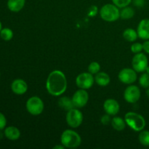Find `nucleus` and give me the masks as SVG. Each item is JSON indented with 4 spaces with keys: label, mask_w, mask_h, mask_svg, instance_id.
I'll list each match as a JSON object with an SVG mask.
<instances>
[{
    "label": "nucleus",
    "mask_w": 149,
    "mask_h": 149,
    "mask_svg": "<svg viewBox=\"0 0 149 149\" xmlns=\"http://www.w3.org/2000/svg\"><path fill=\"white\" fill-rule=\"evenodd\" d=\"M48 93L53 96H60L67 89V79L65 74L59 70H55L49 74L46 81Z\"/></svg>",
    "instance_id": "nucleus-1"
},
{
    "label": "nucleus",
    "mask_w": 149,
    "mask_h": 149,
    "mask_svg": "<svg viewBox=\"0 0 149 149\" xmlns=\"http://www.w3.org/2000/svg\"><path fill=\"white\" fill-rule=\"evenodd\" d=\"M61 144L65 148H75L79 146L81 143V138L77 132L71 130L63 131L61 137Z\"/></svg>",
    "instance_id": "nucleus-2"
},
{
    "label": "nucleus",
    "mask_w": 149,
    "mask_h": 149,
    "mask_svg": "<svg viewBox=\"0 0 149 149\" xmlns=\"http://www.w3.org/2000/svg\"><path fill=\"white\" fill-rule=\"evenodd\" d=\"M126 124L133 130L141 132L146 127V120L143 116L135 112H128L125 116Z\"/></svg>",
    "instance_id": "nucleus-3"
},
{
    "label": "nucleus",
    "mask_w": 149,
    "mask_h": 149,
    "mask_svg": "<svg viewBox=\"0 0 149 149\" xmlns=\"http://www.w3.org/2000/svg\"><path fill=\"white\" fill-rule=\"evenodd\" d=\"M100 15L106 22H114L120 17V10L113 4H106L101 7Z\"/></svg>",
    "instance_id": "nucleus-4"
},
{
    "label": "nucleus",
    "mask_w": 149,
    "mask_h": 149,
    "mask_svg": "<svg viewBox=\"0 0 149 149\" xmlns=\"http://www.w3.org/2000/svg\"><path fill=\"white\" fill-rule=\"evenodd\" d=\"M26 107L30 114L33 116H38L43 112L45 104L40 97L37 96H33L27 100Z\"/></svg>",
    "instance_id": "nucleus-5"
},
{
    "label": "nucleus",
    "mask_w": 149,
    "mask_h": 149,
    "mask_svg": "<svg viewBox=\"0 0 149 149\" xmlns=\"http://www.w3.org/2000/svg\"><path fill=\"white\" fill-rule=\"evenodd\" d=\"M66 122L71 127L77 128L83 122V114L79 109H71L68 111L66 114Z\"/></svg>",
    "instance_id": "nucleus-6"
},
{
    "label": "nucleus",
    "mask_w": 149,
    "mask_h": 149,
    "mask_svg": "<svg viewBox=\"0 0 149 149\" xmlns=\"http://www.w3.org/2000/svg\"><path fill=\"white\" fill-rule=\"evenodd\" d=\"M95 78L90 72H84L79 74L76 79V84L77 87L83 90H88L93 87Z\"/></svg>",
    "instance_id": "nucleus-7"
},
{
    "label": "nucleus",
    "mask_w": 149,
    "mask_h": 149,
    "mask_svg": "<svg viewBox=\"0 0 149 149\" xmlns=\"http://www.w3.org/2000/svg\"><path fill=\"white\" fill-rule=\"evenodd\" d=\"M132 65L133 69L136 72H143L146 71L148 65V58L145 54L139 53L135 54L132 61Z\"/></svg>",
    "instance_id": "nucleus-8"
},
{
    "label": "nucleus",
    "mask_w": 149,
    "mask_h": 149,
    "mask_svg": "<svg viewBox=\"0 0 149 149\" xmlns=\"http://www.w3.org/2000/svg\"><path fill=\"white\" fill-rule=\"evenodd\" d=\"M119 81L126 84H131L135 82L138 78L137 72L133 68H125L121 70L118 75Z\"/></svg>",
    "instance_id": "nucleus-9"
},
{
    "label": "nucleus",
    "mask_w": 149,
    "mask_h": 149,
    "mask_svg": "<svg viewBox=\"0 0 149 149\" xmlns=\"http://www.w3.org/2000/svg\"><path fill=\"white\" fill-rule=\"evenodd\" d=\"M125 100L129 103H135L141 97V90L138 86L130 85L125 89L124 93Z\"/></svg>",
    "instance_id": "nucleus-10"
},
{
    "label": "nucleus",
    "mask_w": 149,
    "mask_h": 149,
    "mask_svg": "<svg viewBox=\"0 0 149 149\" xmlns=\"http://www.w3.org/2000/svg\"><path fill=\"white\" fill-rule=\"evenodd\" d=\"M72 102L77 108H82L87 105L89 100V94L86 90L80 89L72 96Z\"/></svg>",
    "instance_id": "nucleus-11"
},
{
    "label": "nucleus",
    "mask_w": 149,
    "mask_h": 149,
    "mask_svg": "<svg viewBox=\"0 0 149 149\" xmlns=\"http://www.w3.org/2000/svg\"><path fill=\"white\" fill-rule=\"evenodd\" d=\"M103 109L106 113L110 116H115L117 114L120 109L119 103L114 99H107L104 102L103 104Z\"/></svg>",
    "instance_id": "nucleus-12"
},
{
    "label": "nucleus",
    "mask_w": 149,
    "mask_h": 149,
    "mask_svg": "<svg viewBox=\"0 0 149 149\" xmlns=\"http://www.w3.org/2000/svg\"><path fill=\"white\" fill-rule=\"evenodd\" d=\"M12 91L16 95H23L27 92L28 84L21 79H17L13 81L11 84Z\"/></svg>",
    "instance_id": "nucleus-13"
},
{
    "label": "nucleus",
    "mask_w": 149,
    "mask_h": 149,
    "mask_svg": "<svg viewBox=\"0 0 149 149\" xmlns=\"http://www.w3.org/2000/svg\"><path fill=\"white\" fill-rule=\"evenodd\" d=\"M138 37L144 40L149 39V19H143L138 24Z\"/></svg>",
    "instance_id": "nucleus-14"
},
{
    "label": "nucleus",
    "mask_w": 149,
    "mask_h": 149,
    "mask_svg": "<svg viewBox=\"0 0 149 149\" xmlns=\"http://www.w3.org/2000/svg\"><path fill=\"white\" fill-rule=\"evenodd\" d=\"M4 135L6 138L10 141H16L20 137V132L18 128L14 126H9L4 130Z\"/></svg>",
    "instance_id": "nucleus-15"
},
{
    "label": "nucleus",
    "mask_w": 149,
    "mask_h": 149,
    "mask_svg": "<svg viewBox=\"0 0 149 149\" xmlns=\"http://www.w3.org/2000/svg\"><path fill=\"white\" fill-rule=\"evenodd\" d=\"M26 0H8L7 7L13 13H18L24 7Z\"/></svg>",
    "instance_id": "nucleus-16"
},
{
    "label": "nucleus",
    "mask_w": 149,
    "mask_h": 149,
    "mask_svg": "<svg viewBox=\"0 0 149 149\" xmlns=\"http://www.w3.org/2000/svg\"><path fill=\"white\" fill-rule=\"evenodd\" d=\"M95 81L100 87H106L110 83L111 78L106 73L98 72L95 77Z\"/></svg>",
    "instance_id": "nucleus-17"
},
{
    "label": "nucleus",
    "mask_w": 149,
    "mask_h": 149,
    "mask_svg": "<svg viewBox=\"0 0 149 149\" xmlns=\"http://www.w3.org/2000/svg\"><path fill=\"white\" fill-rule=\"evenodd\" d=\"M111 125L112 127H113V129L116 131H119V132L125 130V127H126V125H127L125 119L119 117V116L113 117V119H111Z\"/></svg>",
    "instance_id": "nucleus-18"
},
{
    "label": "nucleus",
    "mask_w": 149,
    "mask_h": 149,
    "mask_svg": "<svg viewBox=\"0 0 149 149\" xmlns=\"http://www.w3.org/2000/svg\"><path fill=\"white\" fill-rule=\"evenodd\" d=\"M123 37L127 42H133L138 39V32L132 29H127L124 31Z\"/></svg>",
    "instance_id": "nucleus-19"
},
{
    "label": "nucleus",
    "mask_w": 149,
    "mask_h": 149,
    "mask_svg": "<svg viewBox=\"0 0 149 149\" xmlns=\"http://www.w3.org/2000/svg\"><path fill=\"white\" fill-rule=\"evenodd\" d=\"M58 105L63 109H65V110L67 111L73 109L74 106V103L72 102V99H69L67 97H63L60 98L59 101H58Z\"/></svg>",
    "instance_id": "nucleus-20"
},
{
    "label": "nucleus",
    "mask_w": 149,
    "mask_h": 149,
    "mask_svg": "<svg viewBox=\"0 0 149 149\" xmlns=\"http://www.w3.org/2000/svg\"><path fill=\"white\" fill-rule=\"evenodd\" d=\"M134 15H135V10H133V8L128 6L122 8V10L120 11V17L124 20L132 18Z\"/></svg>",
    "instance_id": "nucleus-21"
},
{
    "label": "nucleus",
    "mask_w": 149,
    "mask_h": 149,
    "mask_svg": "<svg viewBox=\"0 0 149 149\" xmlns=\"http://www.w3.org/2000/svg\"><path fill=\"white\" fill-rule=\"evenodd\" d=\"M140 143L144 146H149V131L142 130L138 136Z\"/></svg>",
    "instance_id": "nucleus-22"
},
{
    "label": "nucleus",
    "mask_w": 149,
    "mask_h": 149,
    "mask_svg": "<svg viewBox=\"0 0 149 149\" xmlns=\"http://www.w3.org/2000/svg\"><path fill=\"white\" fill-rule=\"evenodd\" d=\"M0 36L4 41H10L13 38V31L9 28H4L0 31Z\"/></svg>",
    "instance_id": "nucleus-23"
},
{
    "label": "nucleus",
    "mask_w": 149,
    "mask_h": 149,
    "mask_svg": "<svg viewBox=\"0 0 149 149\" xmlns=\"http://www.w3.org/2000/svg\"><path fill=\"white\" fill-rule=\"evenodd\" d=\"M139 84L143 88H148L149 87V74L147 73L143 74L140 77Z\"/></svg>",
    "instance_id": "nucleus-24"
},
{
    "label": "nucleus",
    "mask_w": 149,
    "mask_h": 149,
    "mask_svg": "<svg viewBox=\"0 0 149 149\" xmlns=\"http://www.w3.org/2000/svg\"><path fill=\"white\" fill-rule=\"evenodd\" d=\"M100 65L97 62H92L88 66V71L93 75L97 74L100 71Z\"/></svg>",
    "instance_id": "nucleus-25"
},
{
    "label": "nucleus",
    "mask_w": 149,
    "mask_h": 149,
    "mask_svg": "<svg viewBox=\"0 0 149 149\" xmlns=\"http://www.w3.org/2000/svg\"><path fill=\"white\" fill-rule=\"evenodd\" d=\"M112 2L119 8H123L129 5L132 0H112Z\"/></svg>",
    "instance_id": "nucleus-26"
},
{
    "label": "nucleus",
    "mask_w": 149,
    "mask_h": 149,
    "mask_svg": "<svg viewBox=\"0 0 149 149\" xmlns=\"http://www.w3.org/2000/svg\"><path fill=\"white\" fill-rule=\"evenodd\" d=\"M131 51H132L133 53H139V52H141V51L143 50V45L141 43H134L133 45H131Z\"/></svg>",
    "instance_id": "nucleus-27"
},
{
    "label": "nucleus",
    "mask_w": 149,
    "mask_h": 149,
    "mask_svg": "<svg viewBox=\"0 0 149 149\" xmlns=\"http://www.w3.org/2000/svg\"><path fill=\"white\" fill-rule=\"evenodd\" d=\"M7 125V119L4 115L0 112V130H2L4 129Z\"/></svg>",
    "instance_id": "nucleus-28"
},
{
    "label": "nucleus",
    "mask_w": 149,
    "mask_h": 149,
    "mask_svg": "<svg viewBox=\"0 0 149 149\" xmlns=\"http://www.w3.org/2000/svg\"><path fill=\"white\" fill-rule=\"evenodd\" d=\"M97 7L96 6L93 5L89 8L88 12H87V14H88V16L90 17H95V16L97 15Z\"/></svg>",
    "instance_id": "nucleus-29"
},
{
    "label": "nucleus",
    "mask_w": 149,
    "mask_h": 149,
    "mask_svg": "<svg viewBox=\"0 0 149 149\" xmlns=\"http://www.w3.org/2000/svg\"><path fill=\"white\" fill-rule=\"evenodd\" d=\"M100 121H101V123L103 124V125H108L111 122V119H110V115H109L106 113V115H104V116H102Z\"/></svg>",
    "instance_id": "nucleus-30"
},
{
    "label": "nucleus",
    "mask_w": 149,
    "mask_h": 149,
    "mask_svg": "<svg viewBox=\"0 0 149 149\" xmlns=\"http://www.w3.org/2000/svg\"><path fill=\"white\" fill-rule=\"evenodd\" d=\"M143 48L146 53L149 54V40H146L143 44Z\"/></svg>",
    "instance_id": "nucleus-31"
},
{
    "label": "nucleus",
    "mask_w": 149,
    "mask_h": 149,
    "mask_svg": "<svg viewBox=\"0 0 149 149\" xmlns=\"http://www.w3.org/2000/svg\"><path fill=\"white\" fill-rule=\"evenodd\" d=\"M144 3H145V1H144V0H135V5L137 6L141 7V6L143 5Z\"/></svg>",
    "instance_id": "nucleus-32"
},
{
    "label": "nucleus",
    "mask_w": 149,
    "mask_h": 149,
    "mask_svg": "<svg viewBox=\"0 0 149 149\" xmlns=\"http://www.w3.org/2000/svg\"><path fill=\"white\" fill-rule=\"evenodd\" d=\"M64 148H65V146H64L63 145L62 146H55L53 147V149H64Z\"/></svg>",
    "instance_id": "nucleus-33"
},
{
    "label": "nucleus",
    "mask_w": 149,
    "mask_h": 149,
    "mask_svg": "<svg viewBox=\"0 0 149 149\" xmlns=\"http://www.w3.org/2000/svg\"><path fill=\"white\" fill-rule=\"evenodd\" d=\"M146 71L147 74H149V65H148V67L146 68Z\"/></svg>",
    "instance_id": "nucleus-34"
},
{
    "label": "nucleus",
    "mask_w": 149,
    "mask_h": 149,
    "mask_svg": "<svg viewBox=\"0 0 149 149\" xmlns=\"http://www.w3.org/2000/svg\"><path fill=\"white\" fill-rule=\"evenodd\" d=\"M146 95H147V96L149 97V89H148V90H146Z\"/></svg>",
    "instance_id": "nucleus-35"
},
{
    "label": "nucleus",
    "mask_w": 149,
    "mask_h": 149,
    "mask_svg": "<svg viewBox=\"0 0 149 149\" xmlns=\"http://www.w3.org/2000/svg\"><path fill=\"white\" fill-rule=\"evenodd\" d=\"M1 29H2V25H1V21H0V31H1Z\"/></svg>",
    "instance_id": "nucleus-36"
},
{
    "label": "nucleus",
    "mask_w": 149,
    "mask_h": 149,
    "mask_svg": "<svg viewBox=\"0 0 149 149\" xmlns=\"http://www.w3.org/2000/svg\"><path fill=\"white\" fill-rule=\"evenodd\" d=\"M0 77H1V74H0Z\"/></svg>",
    "instance_id": "nucleus-37"
}]
</instances>
